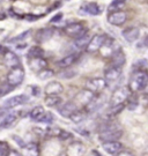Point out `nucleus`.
Listing matches in <instances>:
<instances>
[{
	"mask_svg": "<svg viewBox=\"0 0 148 156\" xmlns=\"http://www.w3.org/2000/svg\"><path fill=\"white\" fill-rule=\"evenodd\" d=\"M148 84V74L146 71L139 69L137 72L132 74L130 82H128V87L132 91H139V90L143 89Z\"/></svg>",
	"mask_w": 148,
	"mask_h": 156,
	"instance_id": "nucleus-1",
	"label": "nucleus"
},
{
	"mask_svg": "<svg viewBox=\"0 0 148 156\" xmlns=\"http://www.w3.org/2000/svg\"><path fill=\"white\" fill-rule=\"evenodd\" d=\"M123 134L119 127H117L115 125H105L103 126L101 134H99V138L103 141H116V139H119Z\"/></svg>",
	"mask_w": 148,
	"mask_h": 156,
	"instance_id": "nucleus-2",
	"label": "nucleus"
},
{
	"mask_svg": "<svg viewBox=\"0 0 148 156\" xmlns=\"http://www.w3.org/2000/svg\"><path fill=\"white\" fill-rule=\"evenodd\" d=\"M131 91L132 90L130 89V87H125V86L117 88V89L114 91L112 96H111V101H110L111 106H117V105L124 104V102L128 98Z\"/></svg>",
	"mask_w": 148,
	"mask_h": 156,
	"instance_id": "nucleus-3",
	"label": "nucleus"
},
{
	"mask_svg": "<svg viewBox=\"0 0 148 156\" xmlns=\"http://www.w3.org/2000/svg\"><path fill=\"white\" fill-rule=\"evenodd\" d=\"M28 102H29V97H28L27 95H16V96H13V97L8 98V100L4 101L2 104H1V110H11L13 108H16V106L22 105V104H26Z\"/></svg>",
	"mask_w": 148,
	"mask_h": 156,
	"instance_id": "nucleus-4",
	"label": "nucleus"
},
{
	"mask_svg": "<svg viewBox=\"0 0 148 156\" xmlns=\"http://www.w3.org/2000/svg\"><path fill=\"white\" fill-rule=\"evenodd\" d=\"M23 79H24V69L21 66L12 68L7 74V82L13 87L20 86L23 82Z\"/></svg>",
	"mask_w": 148,
	"mask_h": 156,
	"instance_id": "nucleus-5",
	"label": "nucleus"
},
{
	"mask_svg": "<svg viewBox=\"0 0 148 156\" xmlns=\"http://www.w3.org/2000/svg\"><path fill=\"white\" fill-rule=\"evenodd\" d=\"M64 33H65L68 37L77 38L79 36L86 34V27H85L83 23H81V22H73L66 26L65 28H64Z\"/></svg>",
	"mask_w": 148,
	"mask_h": 156,
	"instance_id": "nucleus-6",
	"label": "nucleus"
},
{
	"mask_svg": "<svg viewBox=\"0 0 148 156\" xmlns=\"http://www.w3.org/2000/svg\"><path fill=\"white\" fill-rule=\"evenodd\" d=\"M105 42H106V36L102 35V34H97V35L93 36V38L90 39L89 44L86 48V51H87L88 53H94L96 51L101 50L103 48Z\"/></svg>",
	"mask_w": 148,
	"mask_h": 156,
	"instance_id": "nucleus-7",
	"label": "nucleus"
},
{
	"mask_svg": "<svg viewBox=\"0 0 148 156\" xmlns=\"http://www.w3.org/2000/svg\"><path fill=\"white\" fill-rule=\"evenodd\" d=\"M106 80L102 78H94L88 80L86 82V89L90 90L93 93H99L102 90H104L106 88Z\"/></svg>",
	"mask_w": 148,
	"mask_h": 156,
	"instance_id": "nucleus-8",
	"label": "nucleus"
},
{
	"mask_svg": "<svg viewBox=\"0 0 148 156\" xmlns=\"http://www.w3.org/2000/svg\"><path fill=\"white\" fill-rule=\"evenodd\" d=\"M127 21V14L124 11L111 12L108 15V22L116 27H121Z\"/></svg>",
	"mask_w": 148,
	"mask_h": 156,
	"instance_id": "nucleus-9",
	"label": "nucleus"
},
{
	"mask_svg": "<svg viewBox=\"0 0 148 156\" xmlns=\"http://www.w3.org/2000/svg\"><path fill=\"white\" fill-rule=\"evenodd\" d=\"M17 113L16 111H8L6 112L5 110L1 111V117H0V126L1 128H8L15 123L17 119Z\"/></svg>",
	"mask_w": 148,
	"mask_h": 156,
	"instance_id": "nucleus-10",
	"label": "nucleus"
},
{
	"mask_svg": "<svg viewBox=\"0 0 148 156\" xmlns=\"http://www.w3.org/2000/svg\"><path fill=\"white\" fill-rule=\"evenodd\" d=\"M2 60L6 66L9 68H15L20 66V58L12 51L2 50Z\"/></svg>",
	"mask_w": 148,
	"mask_h": 156,
	"instance_id": "nucleus-11",
	"label": "nucleus"
},
{
	"mask_svg": "<svg viewBox=\"0 0 148 156\" xmlns=\"http://www.w3.org/2000/svg\"><path fill=\"white\" fill-rule=\"evenodd\" d=\"M85 153H86V147L82 142H79V141L72 142L66 149L67 156H83Z\"/></svg>",
	"mask_w": 148,
	"mask_h": 156,
	"instance_id": "nucleus-12",
	"label": "nucleus"
},
{
	"mask_svg": "<svg viewBox=\"0 0 148 156\" xmlns=\"http://www.w3.org/2000/svg\"><path fill=\"white\" fill-rule=\"evenodd\" d=\"M121 67L114 66V65H111L104 73V78L108 82H115V81H117L118 79L121 78Z\"/></svg>",
	"mask_w": 148,
	"mask_h": 156,
	"instance_id": "nucleus-13",
	"label": "nucleus"
},
{
	"mask_svg": "<svg viewBox=\"0 0 148 156\" xmlns=\"http://www.w3.org/2000/svg\"><path fill=\"white\" fill-rule=\"evenodd\" d=\"M140 36V30L137 27H130L123 30V37L127 43H134Z\"/></svg>",
	"mask_w": 148,
	"mask_h": 156,
	"instance_id": "nucleus-14",
	"label": "nucleus"
},
{
	"mask_svg": "<svg viewBox=\"0 0 148 156\" xmlns=\"http://www.w3.org/2000/svg\"><path fill=\"white\" fill-rule=\"evenodd\" d=\"M48 62L42 57H36V58H29V66L34 72H41L46 68Z\"/></svg>",
	"mask_w": 148,
	"mask_h": 156,
	"instance_id": "nucleus-15",
	"label": "nucleus"
},
{
	"mask_svg": "<svg viewBox=\"0 0 148 156\" xmlns=\"http://www.w3.org/2000/svg\"><path fill=\"white\" fill-rule=\"evenodd\" d=\"M77 110L78 109H77V103H75V102H67V103L63 104V105L58 109V112L60 113L63 117L70 118Z\"/></svg>",
	"mask_w": 148,
	"mask_h": 156,
	"instance_id": "nucleus-16",
	"label": "nucleus"
},
{
	"mask_svg": "<svg viewBox=\"0 0 148 156\" xmlns=\"http://www.w3.org/2000/svg\"><path fill=\"white\" fill-rule=\"evenodd\" d=\"M121 147H123L121 144L118 142V141H104V142L102 144V148H103L108 154H111V155L119 153L121 149Z\"/></svg>",
	"mask_w": 148,
	"mask_h": 156,
	"instance_id": "nucleus-17",
	"label": "nucleus"
},
{
	"mask_svg": "<svg viewBox=\"0 0 148 156\" xmlns=\"http://www.w3.org/2000/svg\"><path fill=\"white\" fill-rule=\"evenodd\" d=\"M83 13H86L88 15H93V16H96V15H99L102 13V9L96 2H87L81 7Z\"/></svg>",
	"mask_w": 148,
	"mask_h": 156,
	"instance_id": "nucleus-18",
	"label": "nucleus"
},
{
	"mask_svg": "<svg viewBox=\"0 0 148 156\" xmlns=\"http://www.w3.org/2000/svg\"><path fill=\"white\" fill-rule=\"evenodd\" d=\"M64 87L58 81H52L45 86V94L46 95H59L63 93Z\"/></svg>",
	"mask_w": 148,
	"mask_h": 156,
	"instance_id": "nucleus-19",
	"label": "nucleus"
},
{
	"mask_svg": "<svg viewBox=\"0 0 148 156\" xmlns=\"http://www.w3.org/2000/svg\"><path fill=\"white\" fill-rule=\"evenodd\" d=\"M46 111L44 110L43 106H35L33 110L30 111V118L34 122H43V119L46 117Z\"/></svg>",
	"mask_w": 148,
	"mask_h": 156,
	"instance_id": "nucleus-20",
	"label": "nucleus"
},
{
	"mask_svg": "<svg viewBox=\"0 0 148 156\" xmlns=\"http://www.w3.org/2000/svg\"><path fill=\"white\" fill-rule=\"evenodd\" d=\"M93 100H94V93L88 89H86L85 91L79 93V94L77 95V97H75V101H77V102H80L81 104H85V105H88Z\"/></svg>",
	"mask_w": 148,
	"mask_h": 156,
	"instance_id": "nucleus-21",
	"label": "nucleus"
},
{
	"mask_svg": "<svg viewBox=\"0 0 148 156\" xmlns=\"http://www.w3.org/2000/svg\"><path fill=\"white\" fill-rule=\"evenodd\" d=\"M111 62H112V65H114V66L121 67L125 64V62H126L125 53H124L121 49H118V50L116 51L115 53L111 56Z\"/></svg>",
	"mask_w": 148,
	"mask_h": 156,
	"instance_id": "nucleus-22",
	"label": "nucleus"
},
{
	"mask_svg": "<svg viewBox=\"0 0 148 156\" xmlns=\"http://www.w3.org/2000/svg\"><path fill=\"white\" fill-rule=\"evenodd\" d=\"M79 58V55L77 53H71V55H68V56L64 57L63 59H60L59 62H57V65L61 68H67V67H70L71 65H73L74 62H77V59Z\"/></svg>",
	"mask_w": 148,
	"mask_h": 156,
	"instance_id": "nucleus-23",
	"label": "nucleus"
},
{
	"mask_svg": "<svg viewBox=\"0 0 148 156\" xmlns=\"http://www.w3.org/2000/svg\"><path fill=\"white\" fill-rule=\"evenodd\" d=\"M22 155L23 156H38L39 149L37 144H29L28 146L22 147Z\"/></svg>",
	"mask_w": 148,
	"mask_h": 156,
	"instance_id": "nucleus-24",
	"label": "nucleus"
},
{
	"mask_svg": "<svg viewBox=\"0 0 148 156\" xmlns=\"http://www.w3.org/2000/svg\"><path fill=\"white\" fill-rule=\"evenodd\" d=\"M52 35H53V30L50 28H43L38 30V33L36 35V38L38 42H46V41H49L51 37H52Z\"/></svg>",
	"mask_w": 148,
	"mask_h": 156,
	"instance_id": "nucleus-25",
	"label": "nucleus"
},
{
	"mask_svg": "<svg viewBox=\"0 0 148 156\" xmlns=\"http://www.w3.org/2000/svg\"><path fill=\"white\" fill-rule=\"evenodd\" d=\"M90 37H89V35L87 33L81 35V36H79L77 38L74 39V44L77 48L79 49H82V48H87V45L89 44V42H90Z\"/></svg>",
	"mask_w": 148,
	"mask_h": 156,
	"instance_id": "nucleus-26",
	"label": "nucleus"
},
{
	"mask_svg": "<svg viewBox=\"0 0 148 156\" xmlns=\"http://www.w3.org/2000/svg\"><path fill=\"white\" fill-rule=\"evenodd\" d=\"M61 103V98L58 95H46L45 97V104L50 108L58 106Z\"/></svg>",
	"mask_w": 148,
	"mask_h": 156,
	"instance_id": "nucleus-27",
	"label": "nucleus"
},
{
	"mask_svg": "<svg viewBox=\"0 0 148 156\" xmlns=\"http://www.w3.org/2000/svg\"><path fill=\"white\" fill-rule=\"evenodd\" d=\"M125 1H126V0H114V1L111 2V5L109 6L110 13H111V12L121 11V7L125 5Z\"/></svg>",
	"mask_w": 148,
	"mask_h": 156,
	"instance_id": "nucleus-28",
	"label": "nucleus"
},
{
	"mask_svg": "<svg viewBox=\"0 0 148 156\" xmlns=\"http://www.w3.org/2000/svg\"><path fill=\"white\" fill-rule=\"evenodd\" d=\"M70 119H71L73 123L80 124L83 119H85V113H83L82 111H79V110H77V111L74 112L71 117H70Z\"/></svg>",
	"mask_w": 148,
	"mask_h": 156,
	"instance_id": "nucleus-29",
	"label": "nucleus"
},
{
	"mask_svg": "<svg viewBox=\"0 0 148 156\" xmlns=\"http://www.w3.org/2000/svg\"><path fill=\"white\" fill-rule=\"evenodd\" d=\"M43 56V50L39 46H33L29 52H28V57L29 58H36V57H42Z\"/></svg>",
	"mask_w": 148,
	"mask_h": 156,
	"instance_id": "nucleus-30",
	"label": "nucleus"
},
{
	"mask_svg": "<svg viewBox=\"0 0 148 156\" xmlns=\"http://www.w3.org/2000/svg\"><path fill=\"white\" fill-rule=\"evenodd\" d=\"M30 30H28V31H24V33H22V34H20L19 36H16L15 38H13V39H11L9 41V43H15V44H20L21 42H23L24 39L27 38V37H29V35H30Z\"/></svg>",
	"mask_w": 148,
	"mask_h": 156,
	"instance_id": "nucleus-31",
	"label": "nucleus"
},
{
	"mask_svg": "<svg viewBox=\"0 0 148 156\" xmlns=\"http://www.w3.org/2000/svg\"><path fill=\"white\" fill-rule=\"evenodd\" d=\"M38 78L41 79V80H48V79L52 78L53 75H55V73H53V71L52 69H43V71H41V72H38Z\"/></svg>",
	"mask_w": 148,
	"mask_h": 156,
	"instance_id": "nucleus-32",
	"label": "nucleus"
},
{
	"mask_svg": "<svg viewBox=\"0 0 148 156\" xmlns=\"http://www.w3.org/2000/svg\"><path fill=\"white\" fill-rule=\"evenodd\" d=\"M9 151H11L9 146L2 141V142L0 144V154H1V156H7L9 154Z\"/></svg>",
	"mask_w": 148,
	"mask_h": 156,
	"instance_id": "nucleus-33",
	"label": "nucleus"
},
{
	"mask_svg": "<svg viewBox=\"0 0 148 156\" xmlns=\"http://www.w3.org/2000/svg\"><path fill=\"white\" fill-rule=\"evenodd\" d=\"M13 88H14V87L11 86L8 82H4V83L1 84V96H5L6 94H8Z\"/></svg>",
	"mask_w": 148,
	"mask_h": 156,
	"instance_id": "nucleus-34",
	"label": "nucleus"
},
{
	"mask_svg": "<svg viewBox=\"0 0 148 156\" xmlns=\"http://www.w3.org/2000/svg\"><path fill=\"white\" fill-rule=\"evenodd\" d=\"M61 17H63V14H61V13H58L57 15H55V16L51 19V21H50V22H51V23L59 22V21L61 20Z\"/></svg>",
	"mask_w": 148,
	"mask_h": 156,
	"instance_id": "nucleus-35",
	"label": "nucleus"
},
{
	"mask_svg": "<svg viewBox=\"0 0 148 156\" xmlns=\"http://www.w3.org/2000/svg\"><path fill=\"white\" fill-rule=\"evenodd\" d=\"M31 89H33V91H31V94L34 95V96H37L38 97L39 94H41V89H39L38 87H36V86H33V87H30Z\"/></svg>",
	"mask_w": 148,
	"mask_h": 156,
	"instance_id": "nucleus-36",
	"label": "nucleus"
},
{
	"mask_svg": "<svg viewBox=\"0 0 148 156\" xmlns=\"http://www.w3.org/2000/svg\"><path fill=\"white\" fill-rule=\"evenodd\" d=\"M13 139H14V141L16 142L17 145H20V147H24V145H23V141L21 140V138H20V136H17V135H13Z\"/></svg>",
	"mask_w": 148,
	"mask_h": 156,
	"instance_id": "nucleus-37",
	"label": "nucleus"
},
{
	"mask_svg": "<svg viewBox=\"0 0 148 156\" xmlns=\"http://www.w3.org/2000/svg\"><path fill=\"white\" fill-rule=\"evenodd\" d=\"M117 156H133L131 153H128V151H121V153H118Z\"/></svg>",
	"mask_w": 148,
	"mask_h": 156,
	"instance_id": "nucleus-38",
	"label": "nucleus"
},
{
	"mask_svg": "<svg viewBox=\"0 0 148 156\" xmlns=\"http://www.w3.org/2000/svg\"><path fill=\"white\" fill-rule=\"evenodd\" d=\"M7 156H20V155H19V154H17L16 151H9V154H8V155H7Z\"/></svg>",
	"mask_w": 148,
	"mask_h": 156,
	"instance_id": "nucleus-39",
	"label": "nucleus"
},
{
	"mask_svg": "<svg viewBox=\"0 0 148 156\" xmlns=\"http://www.w3.org/2000/svg\"><path fill=\"white\" fill-rule=\"evenodd\" d=\"M59 156H67V155H66V154H60Z\"/></svg>",
	"mask_w": 148,
	"mask_h": 156,
	"instance_id": "nucleus-40",
	"label": "nucleus"
}]
</instances>
